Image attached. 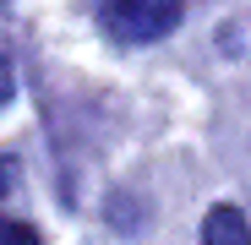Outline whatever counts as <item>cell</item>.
<instances>
[{"label":"cell","instance_id":"1","mask_svg":"<svg viewBox=\"0 0 251 245\" xmlns=\"http://www.w3.org/2000/svg\"><path fill=\"white\" fill-rule=\"evenodd\" d=\"M180 0H99L104 27L120 38V44H153V38L180 27Z\"/></svg>","mask_w":251,"mask_h":245},{"label":"cell","instance_id":"2","mask_svg":"<svg viewBox=\"0 0 251 245\" xmlns=\"http://www.w3.org/2000/svg\"><path fill=\"white\" fill-rule=\"evenodd\" d=\"M202 245H251V223L240 207H213L202 223Z\"/></svg>","mask_w":251,"mask_h":245},{"label":"cell","instance_id":"3","mask_svg":"<svg viewBox=\"0 0 251 245\" xmlns=\"http://www.w3.org/2000/svg\"><path fill=\"white\" fill-rule=\"evenodd\" d=\"M11 98V17H6V0H0V104Z\"/></svg>","mask_w":251,"mask_h":245},{"label":"cell","instance_id":"4","mask_svg":"<svg viewBox=\"0 0 251 245\" xmlns=\"http://www.w3.org/2000/svg\"><path fill=\"white\" fill-rule=\"evenodd\" d=\"M0 245H38V234L17 218H0Z\"/></svg>","mask_w":251,"mask_h":245},{"label":"cell","instance_id":"5","mask_svg":"<svg viewBox=\"0 0 251 245\" xmlns=\"http://www.w3.org/2000/svg\"><path fill=\"white\" fill-rule=\"evenodd\" d=\"M11 191V158H0V196Z\"/></svg>","mask_w":251,"mask_h":245}]
</instances>
